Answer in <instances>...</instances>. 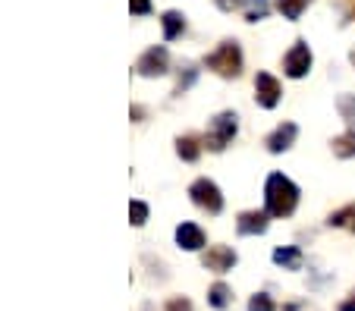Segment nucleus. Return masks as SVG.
Masks as SVG:
<instances>
[{
  "label": "nucleus",
  "mask_w": 355,
  "mask_h": 311,
  "mask_svg": "<svg viewBox=\"0 0 355 311\" xmlns=\"http://www.w3.org/2000/svg\"><path fill=\"white\" fill-rule=\"evenodd\" d=\"M299 204V186L283 173H270L264 183V208L268 217H289Z\"/></svg>",
  "instance_id": "obj_1"
},
{
  "label": "nucleus",
  "mask_w": 355,
  "mask_h": 311,
  "mask_svg": "<svg viewBox=\"0 0 355 311\" xmlns=\"http://www.w3.org/2000/svg\"><path fill=\"white\" fill-rule=\"evenodd\" d=\"M205 66L214 69V73L223 75V79H236V75L242 73V48H239V41H220V48H217L214 54L205 57Z\"/></svg>",
  "instance_id": "obj_2"
},
{
  "label": "nucleus",
  "mask_w": 355,
  "mask_h": 311,
  "mask_svg": "<svg viewBox=\"0 0 355 311\" xmlns=\"http://www.w3.org/2000/svg\"><path fill=\"white\" fill-rule=\"evenodd\" d=\"M236 132H239V116H236L233 110H223V114H217L214 120H211L205 145H208L211 151H223L236 139Z\"/></svg>",
  "instance_id": "obj_3"
},
{
  "label": "nucleus",
  "mask_w": 355,
  "mask_h": 311,
  "mask_svg": "<svg viewBox=\"0 0 355 311\" xmlns=\"http://www.w3.org/2000/svg\"><path fill=\"white\" fill-rule=\"evenodd\" d=\"M189 195H192V202L198 204L201 211H208V214H220L223 211V195H220V189H217V183L208 179V176L195 179V183L189 186Z\"/></svg>",
  "instance_id": "obj_4"
},
{
  "label": "nucleus",
  "mask_w": 355,
  "mask_h": 311,
  "mask_svg": "<svg viewBox=\"0 0 355 311\" xmlns=\"http://www.w3.org/2000/svg\"><path fill=\"white\" fill-rule=\"evenodd\" d=\"M170 69V54L164 44H155V48H148L145 54L135 60V73L145 75V79H155V75H164Z\"/></svg>",
  "instance_id": "obj_5"
},
{
  "label": "nucleus",
  "mask_w": 355,
  "mask_h": 311,
  "mask_svg": "<svg viewBox=\"0 0 355 311\" xmlns=\"http://www.w3.org/2000/svg\"><path fill=\"white\" fill-rule=\"evenodd\" d=\"M309 69H311V48L305 41H295L289 54L283 57V73L289 79H302V75H309Z\"/></svg>",
  "instance_id": "obj_6"
},
{
  "label": "nucleus",
  "mask_w": 355,
  "mask_h": 311,
  "mask_svg": "<svg viewBox=\"0 0 355 311\" xmlns=\"http://www.w3.org/2000/svg\"><path fill=\"white\" fill-rule=\"evenodd\" d=\"M236 251L230 249V245H211L205 255H201V264L208 267V271H214V274H227V271H233L236 267Z\"/></svg>",
  "instance_id": "obj_7"
},
{
  "label": "nucleus",
  "mask_w": 355,
  "mask_h": 311,
  "mask_svg": "<svg viewBox=\"0 0 355 311\" xmlns=\"http://www.w3.org/2000/svg\"><path fill=\"white\" fill-rule=\"evenodd\" d=\"M280 95H283V88L270 73H258L255 75V101L261 104L264 110L277 107V104H280Z\"/></svg>",
  "instance_id": "obj_8"
},
{
  "label": "nucleus",
  "mask_w": 355,
  "mask_h": 311,
  "mask_svg": "<svg viewBox=\"0 0 355 311\" xmlns=\"http://www.w3.org/2000/svg\"><path fill=\"white\" fill-rule=\"evenodd\" d=\"M295 136H299V126H295V123H280V126H277L274 132L268 136V142H264V145H268L270 154H283V151L293 148Z\"/></svg>",
  "instance_id": "obj_9"
},
{
  "label": "nucleus",
  "mask_w": 355,
  "mask_h": 311,
  "mask_svg": "<svg viewBox=\"0 0 355 311\" xmlns=\"http://www.w3.org/2000/svg\"><path fill=\"white\" fill-rule=\"evenodd\" d=\"M236 230L242 236H261L268 230V211H242L236 220Z\"/></svg>",
  "instance_id": "obj_10"
},
{
  "label": "nucleus",
  "mask_w": 355,
  "mask_h": 311,
  "mask_svg": "<svg viewBox=\"0 0 355 311\" xmlns=\"http://www.w3.org/2000/svg\"><path fill=\"white\" fill-rule=\"evenodd\" d=\"M176 242L186 251H201L205 249V233L198 224H180L176 226Z\"/></svg>",
  "instance_id": "obj_11"
},
{
  "label": "nucleus",
  "mask_w": 355,
  "mask_h": 311,
  "mask_svg": "<svg viewBox=\"0 0 355 311\" xmlns=\"http://www.w3.org/2000/svg\"><path fill=\"white\" fill-rule=\"evenodd\" d=\"M161 26H164V38L173 41L186 32V16H182L180 10H167V13L161 16Z\"/></svg>",
  "instance_id": "obj_12"
},
{
  "label": "nucleus",
  "mask_w": 355,
  "mask_h": 311,
  "mask_svg": "<svg viewBox=\"0 0 355 311\" xmlns=\"http://www.w3.org/2000/svg\"><path fill=\"white\" fill-rule=\"evenodd\" d=\"M302 251L295 249V245H286V249H277L274 251V264H280V267H286V271H299L302 267Z\"/></svg>",
  "instance_id": "obj_13"
},
{
  "label": "nucleus",
  "mask_w": 355,
  "mask_h": 311,
  "mask_svg": "<svg viewBox=\"0 0 355 311\" xmlns=\"http://www.w3.org/2000/svg\"><path fill=\"white\" fill-rule=\"evenodd\" d=\"M208 302H211V308H217V311L230 308V305H233V290H230L227 283H214L208 290Z\"/></svg>",
  "instance_id": "obj_14"
},
{
  "label": "nucleus",
  "mask_w": 355,
  "mask_h": 311,
  "mask_svg": "<svg viewBox=\"0 0 355 311\" xmlns=\"http://www.w3.org/2000/svg\"><path fill=\"white\" fill-rule=\"evenodd\" d=\"M330 148H334V154L343 157V161H346V157H355V129H349V132L336 136Z\"/></svg>",
  "instance_id": "obj_15"
},
{
  "label": "nucleus",
  "mask_w": 355,
  "mask_h": 311,
  "mask_svg": "<svg viewBox=\"0 0 355 311\" xmlns=\"http://www.w3.org/2000/svg\"><path fill=\"white\" fill-rule=\"evenodd\" d=\"M327 224H330V226H343V230L355 233V204H346V208L334 211Z\"/></svg>",
  "instance_id": "obj_16"
},
{
  "label": "nucleus",
  "mask_w": 355,
  "mask_h": 311,
  "mask_svg": "<svg viewBox=\"0 0 355 311\" xmlns=\"http://www.w3.org/2000/svg\"><path fill=\"white\" fill-rule=\"evenodd\" d=\"M176 154H180L182 161H198V154H201L198 139L195 136H180L176 139Z\"/></svg>",
  "instance_id": "obj_17"
},
{
  "label": "nucleus",
  "mask_w": 355,
  "mask_h": 311,
  "mask_svg": "<svg viewBox=\"0 0 355 311\" xmlns=\"http://www.w3.org/2000/svg\"><path fill=\"white\" fill-rule=\"evenodd\" d=\"M311 0H277V10L283 13V19H299L302 13H305V7H309Z\"/></svg>",
  "instance_id": "obj_18"
},
{
  "label": "nucleus",
  "mask_w": 355,
  "mask_h": 311,
  "mask_svg": "<svg viewBox=\"0 0 355 311\" xmlns=\"http://www.w3.org/2000/svg\"><path fill=\"white\" fill-rule=\"evenodd\" d=\"M268 0H245V19L248 22H261L268 16Z\"/></svg>",
  "instance_id": "obj_19"
},
{
  "label": "nucleus",
  "mask_w": 355,
  "mask_h": 311,
  "mask_svg": "<svg viewBox=\"0 0 355 311\" xmlns=\"http://www.w3.org/2000/svg\"><path fill=\"white\" fill-rule=\"evenodd\" d=\"M336 110H340V116L349 123V126H355V95H340L336 98Z\"/></svg>",
  "instance_id": "obj_20"
},
{
  "label": "nucleus",
  "mask_w": 355,
  "mask_h": 311,
  "mask_svg": "<svg viewBox=\"0 0 355 311\" xmlns=\"http://www.w3.org/2000/svg\"><path fill=\"white\" fill-rule=\"evenodd\" d=\"M274 299L268 296V292H255V296L248 299V311H274Z\"/></svg>",
  "instance_id": "obj_21"
},
{
  "label": "nucleus",
  "mask_w": 355,
  "mask_h": 311,
  "mask_svg": "<svg viewBox=\"0 0 355 311\" xmlns=\"http://www.w3.org/2000/svg\"><path fill=\"white\" fill-rule=\"evenodd\" d=\"M129 220H132V226H145L148 204L145 202H129Z\"/></svg>",
  "instance_id": "obj_22"
},
{
  "label": "nucleus",
  "mask_w": 355,
  "mask_h": 311,
  "mask_svg": "<svg viewBox=\"0 0 355 311\" xmlns=\"http://www.w3.org/2000/svg\"><path fill=\"white\" fill-rule=\"evenodd\" d=\"M195 75H198V69L186 66V73H182L180 82H176V91H173V95H182V91H189V88H192V82H195Z\"/></svg>",
  "instance_id": "obj_23"
},
{
  "label": "nucleus",
  "mask_w": 355,
  "mask_h": 311,
  "mask_svg": "<svg viewBox=\"0 0 355 311\" xmlns=\"http://www.w3.org/2000/svg\"><path fill=\"white\" fill-rule=\"evenodd\" d=\"M167 311H195V308H192V302H189V299L176 296V299H170V302H167Z\"/></svg>",
  "instance_id": "obj_24"
},
{
  "label": "nucleus",
  "mask_w": 355,
  "mask_h": 311,
  "mask_svg": "<svg viewBox=\"0 0 355 311\" xmlns=\"http://www.w3.org/2000/svg\"><path fill=\"white\" fill-rule=\"evenodd\" d=\"M129 10H132V16H145L151 13V0H129Z\"/></svg>",
  "instance_id": "obj_25"
},
{
  "label": "nucleus",
  "mask_w": 355,
  "mask_h": 311,
  "mask_svg": "<svg viewBox=\"0 0 355 311\" xmlns=\"http://www.w3.org/2000/svg\"><path fill=\"white\" fill-rule=\"evenodd\" d=\"M214 3L223 10V13H233L236 7H242V0H214Z\"/></svg>",
  "instance_id": "obj_26"
},
{
  "label": "nucleus",
  "mask_w": 355,
  "mask_h": 311,
  "mask_svg": "<svg viewBox=\"0 0 355 311\" xmlns=\"http://www.w3.org/2000/svg\"><path fill=\"white\" fill-rule=\"evenodd\" d=\"M340 311H355V292H352V296H349V299H346V302H343V305H340Z\"/></svg>",
  "instance_id": "obj_27"
},
{
  "label": "nucleus",
  "mask_w": 355,
  "mask_h": 311,
  "mask_svg": "<svg viewBox=\"0 0 355 311\" xmlns=\"http://www.w3.org/2000/svg\"><path fill=\"white\" fill-rule=\"evenodd\" d=\"M141 116H145V107H139V104H135V107H132V120H141Z\"/></svg>",
  "instance_id": "obj_28"
},
{
  "label": "nucleus",
  "mask_w": 355,
  "mask_h": 311,
  "mask_svg": "<svg viewBox=\"0 0 355 311\" xmlns=\"http://www.w3.org/2000/svg\"><path fill=\"white\" fill-rule=\"evenodd\" d=\"M349 60H352V66H355V51H352V54H349Z\"/></svg>",
  "instance_id": "obj_29"
}]
</instances>
